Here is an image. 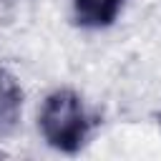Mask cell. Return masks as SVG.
<instances>
[{"label": "cell", "instance_id": "cell-1", "mask_svg": "<svg viewBox=\"0 0 161 161\" xmlns=\"http://www.w3.org/2000/svg\"><path fill=\"white\" fill-rule=\"evenodd\" d=\"M38 123H40L43 138L63 153L80 151L91 131V118L86 113V106L80 96L70 88L53 91L43 101Z\"/></svg>", "mask_w": 161, "mask_h": 161}, {"label": "cell", "instance_id": "cell-3", "mask_svg": "<svg viewBox=\"0 0 161 161\" xmlns=\"http://www.w3.org/2000/svg\"><path fill=\"white\" fill-rule=\"evenodd\" d=\"M123 8V0H73L75 23L83 28H106L111 25Z\"/></svg>", "mask_w": 161, "mask_h": 161}, {"label": "cell", "instance_id": "cell-2", "mask_svg": "<svg viewBox=\"0 0 161 161\" xmlns=\"http://www.w3.org/2000/svg\"><path fill=\"white\" fill-rule=\"evenodd\" d=\"M20 111H23V88L10 70L0 68V136L10 133L18 126Z\"/></svg>", "mask_w": 161, "mask_h": 161}]
</instances>
